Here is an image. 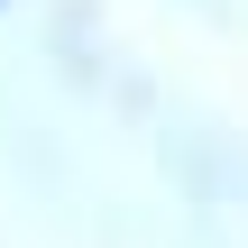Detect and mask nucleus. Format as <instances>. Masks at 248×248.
I'll return each instance as SVG.
<instances>
[{
    "label": "nucleus",
    "mask_w": 248,
    "mask_h": 248,
    "mask_svg": "<svg viewBox=\"0 0 248 248\" xmlns=\"http://www.w3.org/2000/svg\"><path fill=\"white\" fill-rule=\"evenodd\" d=\"M0 9H18V0H0Z\"/></svg>",
    "instance_id": "obj_1"
}]
</instances>
